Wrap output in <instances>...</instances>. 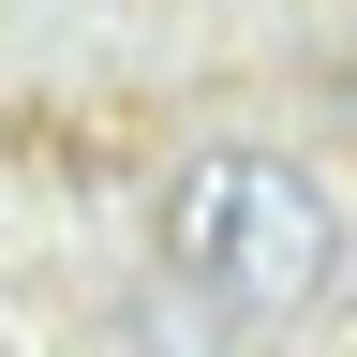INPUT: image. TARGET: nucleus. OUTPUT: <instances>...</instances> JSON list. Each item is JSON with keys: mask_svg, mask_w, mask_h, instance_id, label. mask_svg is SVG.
<instances>
[{"mask_svg": "<svg viewBox=\"0 0 357 357\" xmlns=\"http://www.w3.org/2000/svg\"><path fill=\"white\" fill-rule=\"evenodd\" d=\"M164 268L208 283V298H238V312H298V298H328V268H342V208H328V178L283 164V149H208V164H178V194H164Z\"/></svg>", "mask_w": 357, "mask_h": 357, "instance_id": "1", "label": "nucleus"}]
</instances>
